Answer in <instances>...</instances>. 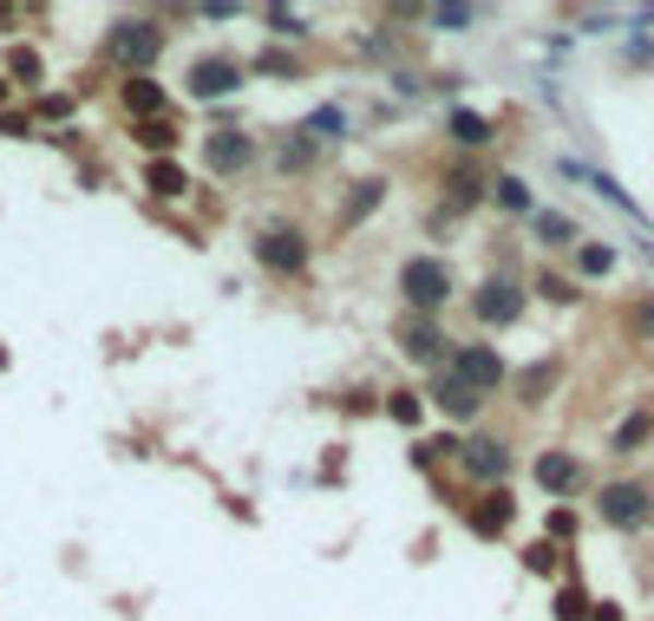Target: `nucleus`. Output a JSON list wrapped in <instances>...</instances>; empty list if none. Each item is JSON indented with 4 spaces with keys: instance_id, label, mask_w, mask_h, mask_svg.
I'll return each mask as SVG.
<instances>
[{
    "instance_id": "obj_1",
    "label": "nucleus",
    "mask_w": 654,
    "mask_h": 621,
    "mask_svg": "<svg viewBox=\"0 0 654 621\" xmlns=\"http://www.w3.org/2000/svg\"><path fill=\"white\" fill-rule=\"evenodd\" d=\"M400 295H406L413 314H439V308L452 301V262H439V255L400 262Z\"/></svg>"
},
{
    "instance_id": "obj_2",
    "label": "nucleus",
    "mask_w": 654,
    "mask_h": 621,
    "mask_svg": "<svg viewBox=\"0 0 654 621\" xmlns=\"http://www.w3.org/2000/svg\"><path fill=\"white\" fill-rule=\"evenodd\" d=\"M596 517H603L609 530H642V524L654 517V491L649 485H635V478L603 485V491H596Z\"/></svg>"
},
{
    "instance_id": "obj_3",
    "label": "nucleus",
    "mask_w": 654,
    "mask_h": 621,
    "mask_svg": "<svg viewBox=\"0 0 654 621\" xmlns=\"http://www.w3.org/2000/svg\"><path fill=\"white\" fill-rule=\"evenodd\" d=\"M242 79H249V65L242 59H229V52H203L190 72H183V85H190V98H229V92H242Z\"/></svg>"
},
{
    "instance_id": "obj_4",
    "label": "nucleus",
    "mask_w": 654,
    "mask_h": 621,
    "mask_svg": "<svg viewBox=\"0 0 654 621\" xmlns=\"http://www.w3.org/2000/svg\"><path fill=\"white\" fill-rule=\"evenodd\" d=\"M255 262H262L269 275H301V268H308V236H301L295 223H275V229L255 236Z\"/></svg>"
},
{
    "instance_id": "obj_5",
    "label": "nucleus",
    "mask_w": 654,
    "mask_h": 621,
    "mask_svg": "<svg viewBox=\"0 0 654 621\" xmlns=\"http://www.w3.org/2000/svg\"><path fill=\"white\" fill-rule=\"evenodd\" d=\"M452 373L472 386V393H498L504 380H511V367H504V354L498 347H485V341H465L459 354H452Z\"/></svg>"
},
{
    "instance_id": "obj_6",
    "label": "nucleus",
    "mask_w": 654,
    "mask_h": 621,
    "mask_svg": "<svg viewBox=\"0 0 654 621\" xmlns=\"http://www.w3.org/2000/svg\"><path fill=\"white\" fill-rule=\"evenodd\" d=\"M472 308H478V321H485V327H511V321L524 314V288H518L511 275H485V282H478V295H472Z\"/></svg>"
},
{
    "instance_id": "obj_7",
    "label": "nucleus",
    "mask_w": 654,
    "mask_h": 621,
    "mask_svg": "<svg viewBox=\"0 0 654 621\" xmlns=\"http://www.w3.org/2000/svg\"><path fill=\"white\" fill-rule=\"evenodd\" d=\"M111 52H118L131 72H151V59L164 52V26H157V20H124V26L111 33Z\"/></svg>"
},
{
    "instance_id": "obj_8",
    "label": "nucleus",
    "mask_w": 654,
    "mask_h": 621,
    "mask_svg": "<svg viewBox=\"0 0 654 621\" xmlns=\"http://www.w3.org/2000/svg\"><path fill=\"white\" fill-rule=\"evenodd\" d=\"M400 341H406V354L413 360H439V367H452V341H445V327H439V314H406L400 321Z\"/></svg>"
},
{
    "instance_id": "obj_9",
    "label": "nucleus",
    "mask_w": 654,
    "mask_h": 621,
    "mask_svg": "<svg viewBox=\"0 0 654 621\" xmlns=\"http://www.w3.org/2000/svg\"><path fill=\"white\" fill-rule=\"evenodd\" d=\"M465 478H478L485 491H498L504 485V471H511V445L504 439H465Z\"/></svg>"
},
{
    "instance_id": "obj_10",
    "label": "nucleus",
    "mask_w": 654,
    "mask_h": 621,
    "mask_svg": "<svg viewBox=\"0 0 654 621\" xmlns=\"http://www.w3.org/2000/svg\"><path fill=\"white\" fill-rule=\"evenodd\" d=\"M445 419H478V406H485V393H472L452 367H439V380H432V393H426Z\"/></svg>"
},
{
    "instance_id": "obj_11",
    "label": "nucleus",
    "mask_w": 654,
    "mask_h": 621,
    "mask_svg": "<svg viewBox=\"0 0 654 621\" xmlns=\"http://www.w3.org/2000/svg\"><path fill=\"white\" fill-rule=\"evenodd\" d=\"M537 485H544L550 498H576V491L590 485V471H583V458H570V452H544V458H537Z\"/></svg>"
},
{
    "instance_id": "obj_12",
    "label": "nucleus",
    "mask_w": 654,
    "mask_h": 621,
    "mask_svg": "<svg viewBox=\"0 0 654 621\" xmlns=\"http://www.w3.org/2000/svg\"><path fill=\"white\" fill-rule=\"evenodd\" d=\"M118 98H124V111L138 118V124H151V118H164V85L151 79V72H124V85H118Z\"/></svg>"
},
{
    "instance_id": "obj_13",
    "label": "nucleus",
    "mask_w": 654,
    "mask_h": 621,
    "mask_svg": "<svg viewBox=\"0 0 654 621\" xmlns=\"http://www.w3.org/2000/svg\"><path fill=\"white\" fill-rule=\"evenodd\" d=\"M511 517H518V504H511V491H504V485H498V491H485V498L465 511V524H472L478 537H504V530H511Z\"/></svg>"
},
{
    "instance_id": "obj_14",
    "label": "nucleus",
    "mask_w": 654,
    "mask_h": 621,
    "mask_svg": "<svg viewBox=\"0 0 654 621\" xmlns=\"http://www.w3.org/2000/svg\"><path fill=\"white\" fill-rule=\"evenodd\" d=\"M203 157H210V170H216V177H229V170H242V164L255 157V144H249L242 131H210Z\"/></svg>"
},
{
    "instance_id": "obj_15",
    "label": "nucleus",
    "mask_w": 654,
    "mask_h": 621,
    "mask_svg": "<svg viewBox=\"0 0 654 621\" xmlns=\"http://www.w3.org/2000/svg\"><path fill=\"white\" fill-rule=\"evenodd\" d=\"M144 190H157V196H190V170H183L177 157H157V164H144Z\"/></svg>"
},
{
    "instance_id": "obj_16",
    "label": "nucleus",
    "mask_w": 654,
    "mask_h": 621,
    "mask_svg": "<svg viewBox=\"0 0 654 621\" xmlns=\"http://www.w3.org/2000/svg\"><path fill=\"white\" fill-rule=\"evenodd\" d=\"M445 131H452L459 151H485V144H491V118H478V111H452Z\"/></svg>"
},
{
    "instance_id": "obj_17",
    "label": "nucleus",
    "mask_w": 654,
    "mask_h": 621,
    "mask_svg": "<svg viewBox=\"0 0 654 621\" xmlns=\"http://www.w3.org/2000/svg\"><path fill=\"white\" fill-rule=\"evenodd\" d=\"M531 229H537V242H544V249H576V223H570L563 210H537V216H531Z\"/></svg>"
},
{
    "instance_id": "obj_18",
    "label": "nucleus",
    "mask_w": 654,
    "mask_h": 621,
    "mask_svg": "<svg viewBox=\"0 0 654 621\" xmlns=\"http://www.w3.org/2000/svg\"><path fill=\"white\" fill-rule=\"evenodd\" d=\"M301 131H308L314 144H341V138H347V111H341V105H314Z\"/></svg>"
},
{
    "instance_id": "obj_19",
    "label": "nucleus",
    "mask_w": 654,
    "mask_h": 621,
    "mask_svg": "<svg viewBox=\"0 0 654 621\" xmlns=\"http://www.w3.org/2000/svg\"><path fill=\"white\" fill-rule=\"evenodd\" d=\"M445 183H452V210H472V203H478V196L491 190V177H485L478 164H459V170H452Z\"/></svg>"
},
{
    "instance_id": "obj_20",
    "label": "nucleus",
    "mask_w": 654,
    "mask_h": 621,
    "mask_svg": "<svg viewBox=\"0 0 654 621\" xmlns=\"http://www.w3.org/2000/svg\"><path fill=\"white\" fill-rule=\"evenodd\" d=\"M557 386V360H537L518 373V406H544V393Z\"/></svg>"
},
{
    "instance_id": "obj_21",
    "label": "nucleus",
    "mask_w": 654,
    "mask_h": 621,
    "mask_svg": "<svg viewBox=\"0 0 654 621\" xmlns=\"http://www.w3.org/2000/svg\"><path fill=\"white\" fill-rule=\"evenodd\" d=\"M138 144H144V151H151V164H157V157H170V151H177V124H170V118H151V124H138Z\"/></svg>"
},
{
    "instance_id": "obj_22",
    "label": "nucleus",
    "mask_w": 654,
    "mask_h": 621,
    "mask_svg": "<svg viewBox=\"0 0 654 621\" xmlns=\"http://www.w3.org/2000/svg\"><path fill=\"white\" fill-rule=\"evenodd\" d=\"M262 20H269L275 39H308V13H295V7H269Z\"/></svg>"
},
{
    "instance_id": "obj_23",
    "label": "nucleus",
    "mask_w": 654,
    "mask_h": 621,
    "mask_svg": "<svg viewBox=\"0 0 654 621\" xmlns=\"http://www.w3.org/2000/svg\"><path fill=\"white\" fill-rule=\"evenodd\" d=\"M380 196H387V183H360V190H354V203L341 210V229H354L360 216H373V210H380Z\"/></svg>"
},
{
    "instance_id": "obj_24",
    "label": "nucleus",
    "mask_w": 654,
    "mask_h": 621,
    "mask_svg": "<svg viewBox=\"0 0 654 621\" xmlns=\"http://www.w3.org/2000/svg\"><path fill=\"white\" fill-rule=\"evenodd\" d=\"M387 413H393L400 426H419V419H426V393H413V386H393V399H387Z\"/></svg>"
},
{
    "instance_id": "obj_25",
    "label": "nucleus",
    "mask_w": 654,
    "mask_h": 621,
    "mask_svg": "<svg viewBox=\"0 0 654 621\" xmlns=\"http://www.w3.org/2000/svg\"><path fill=\"white\" fill-rule=\"evenodd\" d=\"M7 72H13V79H20L26 92H33V85L46 79V65H39V52H33V46H13V59H7Z\"/></svg>"
},
{
    "instance_id": "obj_26",
    "label": "nucleus",
    "mask_w": 654,
    "mask_h": 621,
    "mask_svg": "<svg viewBox=\"0 0 654 621\" xmlns=\"http://www.w3.org/2000/svg\"><path fill=\"white\" fill-rule=\"evenodd\" d=\"M275 164H282V170H308V164H314V138H308V131H295V138L275 151Z\"/></svg>"
},
{
    "instance_id": "obj_27",
    "label": "nucleus",
    "mask_w": 654,
    "mask_h": 621,
    "mask_svg": "<svg viewBox=\"0 0 654 621\" xmlns=\"http://www.w3.org/2000/svg\"><path fill=\"white\" fill-rule=\"evenodd\" d=\"M491 196H498L504 210H531V183H524V177H511V170H504V177H491Z\"/></svg>"
},
{
    "instance_id": "obj_28",
    "label": "nucleus",
    "mask_w": 654,
    "mask_h": 621,
    "mask_svg": "<svg viewBox=\"0 0 654 621\" xmlns=\"http://www.w3.org/2000/svg\"><path fill=\"white\" fill-rule=\"evenodd\" d=\"M576 268L596 282V275H609V268H616V249H609V242H583V249H576Z\"/></svg>"
},
{
    "instance_id": "obj_29",
    "label": "nucleus",
    "mask_w": 654,
    "mask_h": 621,
    "mask_svg": "<svg viewBox=\"0 0 654 621\" xmlns=\"http://www.w3.org/2000/svg\"><path fill=\"white\" fill-rule=\"evenodd\" d=\"M432 26L439 33H465V26H478V7H432Z\"/></svg>"
},
{
    "instance_id": "obj_30",
    "label": "nucleus",
    "mask_w": 654,
    "mask_h": 621,
    "mask_svg": "<svg viewBox=\"0 0 654 621\" xmlns=\"http://www.w3.org/2000/svg\"><path fill=\"white\" fill-rule=\"evenodd\" d=\"M255 72H262V79H295V72H301V65H295V59H288V52H282V46H269V52H262V59H255Z\"/></svg>"
},
{
    "instance_id": "obj_31",
    "label": "nucleus",
    "mask_w": 654,
    "mask_h": 621,
    "mask_svg": "<svg viewBox=\"0 0 654 621\" xmlns=\"http://www.w3.org/2000/svg\"><path fill=\"white\" fill-rule=\"evenodd\" d=\"M649 432H654V413H635V419H629V426L616 432V452H635V445H642Z\"/></svg>"
},
{
    "instance_id": "obj_32",
    "label": "nucleus",
    "mask_w": 654,
    "mask_h": 621,
    "mask_svg": "<svg viewBox=\"0 0 654 621\" xmlns=\"http://www.w3.org/2000/svg\"><path fill=\"white\" fill-rule=\"evenodd\" d=\"M537 295H544V301H576V282H570V275H550V268H544V275H537Z\"/></svg>"
},
{
    "instance_id": "obj_33",
    "label": "nucleus",
    "mask_w": 654,
    "mask_h": 621,
    "mask_svg": "<svg viewBox=\"0 0 654 621\" xmlns=\"http://www.w3.org/2000/svg\"><path fill=\"white\" fill-rule=\"evenodd\" d=\"M0 131H7V138H33V118H26V111H0Z\"/></svg>"
},
{
    "instance_id": "obj_34",
    "label": "nucleus",
    "mask_w": 654,
    "mask_h": 621,
    "mask_svg": "<svg viewBox=\"0 0 654 621\" xmlns=\"http://www.w3.org/2000/svg\"><path fill=\"white\" fill-rule=\"evenodd\" d=\"M583 609H590V602H583L576 589H563V596H557V616H563V621H583Z\"/></svg>"
},
{
    "instance_id": "obj_35",
    "label": "nucleus",
    "mask_w": 654,
    "mask_h": 621,
    "mask_svg": "<svg viewBox=\"0 0 654 621\" xmlns=\"http://www.w3.org/2000/svg\"><path fill=\"white\" fill-rule=\"evenodd\" d=\"M39 111H46V118H66V111H72V98H66V92H46V98H39Z\"/></svg>"
},
{
    "instance_id": "obj_36",
    "label": "nucleus",
    "mask_w": 654,
    "mask_h": 621,
    "mask_svg": "<svg viewBox=\"0 0 654 621\" xmlns=\"http://www.w3.org/2000/svg\"><path fill=\"white\" fill-rule=\"evenodd\" d=\"M531 570H537V576H544V570H557V550H550V544H537V550H531Z\"/></svg>"
},
{
    "instance_id": "obj_37",
    "label": "nucleus",
    "mask_w": 654,
    "mask_h": 621,
    "mask_svg": "<svg viewBox=\"0 0 654 621\" xmlns=\"http://www.w3.org/2000/svg\"><path fill=\"white\" fill-rule=\"evenodd\" d=\"M0 105H7V79H0Z\"/></svg>"
}]
</instances>
